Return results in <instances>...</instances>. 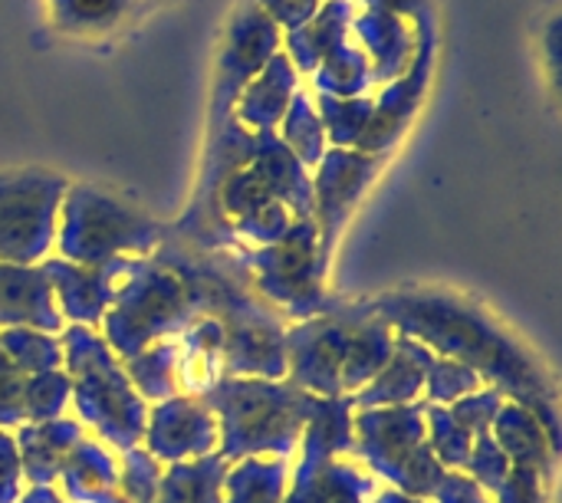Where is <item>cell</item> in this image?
<instances>
[{"label": "cell", "instance_id": "1", "mask_svg": "<svg viewBox=\"0 0 562 503\" xmlns=\"http://www.w3.org/2000/svg\"><path fill=\"white\" fill-rule=\"evenodd\" d=\"M369 310L408 333H418L425 343L441 353L461 356L468 369H484L501 389L527 402L550 428L557 445V415H553V385L543 379L540 366L504 333L484 310L468 306L448 293H392L369 303Z\"/></svg>", "mask_w": 562, "mask_h": 503}, {"label": "cell", "instance_id": "2", "mask_svg": "<svg viewBox=\"0 0 562 503\" xmlns=\"http://www.w3.org/2000/svg\"><path fill=\"white\" fill-rule=\"evenodd\" d=\"M56 244L63 260L102 267L122 254H155L165 244V231L115 194L92 185H76L63 198Z\"/></svg>", "mask_w": 562, "mask_h": 503}, {"label": "cell", "instance_id": "3", "mask_svg": "<svg viewBox=\"0 0 562 503\" xmlns=\"http://www.w3.org/2000/svg\"><path fill=\"white\" fill-rule=\"evenodd\" d=\"M204 405L221 409L224 455H254V451H280L286 455L300 438L303 422L319 405L286 385L263 382H217L207 389Z\"/></svg>", "mask_w": 562, "mask_h": 503}, {"label": "cell", "instance_id": "4", "mask_svg": "<svg viewBox=\"0 0 562 503\" xmlns=\"http://www.w3.org/2000/svg\"><path fill=\"white\" fill-rule=\"evenodd\" d=\"M115 267L125 280L112 287L109 339L122 349V356H132L148 339L161 336L165 329H175L194 306L181 277L165 270L155 257H119Z\"/></svg>", "mask_w": 562, "mask_h": 503}, {"label": "cell", "instance_id": "5", "mask_svg": "<svg viewBox=\"0 0 562 503\" xmlns=\"http://www.w3.org/2000/svg\"><path fill=\"white\" fill-rule=\"evenodd\" d=\"M69 181L46 168L0 171V264L36 267L56 244Z\"/></svg>", "mask_w": 562, "mask_h": 503}, {"label": "cell", "instance_id": "6", "mask_svg": "<svg viewBox=\"0 0 562 503\" xmlns=\"http://www.w3.org/2000/svg\"><path fill=\"white\" fill-rule=\"evenodd\" d=\"M240 264L254 273L257 287L286 303L296 316L326 310L319 280L326 264L319 260V231L313 217H296L290 231L270 247H237Z\"/></svg>", "mask_w": 562, "mask_h": 503}, {"label": "cell", "instance_id": "7", "mask_svg": "<svg viewBox=\"0 0 562 503\" xmlns=\"http://www.w3.org/2000/svg\"><path fill=\"white\" fill-rule=\"evenodd\" d=\"M283 30L254 3L240 0L227 20L224 43L217 53V79H214V105H211V128L231 119L237 96L244 86L280 53Z\"/></svg>", "mask_w": 562, "mask_h": 503}, {"label": "cell", "instance_id": "8", "mask_svg": "<svg viewBox=\"0 0 562 503\" xmlns=\"http://www.w3.org/2000/svg\"><path fill=\"white\" fill-rule=\"evenodd\" d=\"M385 158L366 155L359 148H329L313 178V221L319 231V260L329 267V254L356 211L366 188L379 178Z\"/></svg>", "mask_w": 562, "mask_h": 503}, {"label": "cell", "instance_id": "9", "mask_svg": "<svg viewBox=\"0 0 562 503\" xmlns=\"http://www.w3.org/2000/svg\"><path fill=\"white\" fill-rule=\"evenodd\" d=\"M431 69H435V26H425V30H418V49H415V59L408 63V69L398 79L385 82L379 99L372 102L369 128H366L362 142L356 145L359 152L385 158L398 145V138L408 132L415 112L422 109V99L431 86Z\"/></svg>", "mask_w": 562, "mask_h": 503}, {"label": "cell", "instance_id": "10", "mask_svg": "<svg viewBox=\"0 0 562 503\" xmlns=\"http://www.w3.org/2000/svg\"><path fill=\"white\" fill-rule=\"evenodd\" d=\"M352 40L366 53L375 86L398 79L418 49V30L408 20L385 10H356Z\"/></svg>", "mask_w": 562, "mask_h": 503}, {"label": "cell", "instance_id": "11", "mask_svg": "<svg viewBox=\"0 0 562 503\" xmlns=\"http://www.w3.org/2000/svg\"><path fill=\"white\" fill-rule=\"evenodd\" d=\"M270 194L293 214V217H313V178L306 175L303 161L283 145L277 128L254 132V155L247 161Z\"/></svg>", "mask_w": 562, "mask_h": 503}, {"label": "cell", "instance_id": "12", "mask_svg": "<svg viewBox=\"0 0 562 503\" xmlns=\"http://www.w3.org/2000/svg\"><path fill=\"white\" fill-rule=\"evenodd\" d=\"M0 326H36L46 333L63 326L43 267L0 264Z\"/></svg>", "mask_w": 562, "mask_h": 503}, {"label": "cell", "instance_id": "13", "mask_svg": "<svg viewBox=\"0 0 562 503\" xmlns=\"http://www.w3.org/2000/svg\"><path fill=\"white\" fill-rule=\"evenodd\" d=\"M296 89H303L300 82V72L293 69V63L286 59V53L280 49L247 86L244 92L237 96L234 102V119L250 128V132H267L273 128L286 109H290V99L296 96Z\"/></svg>", "mask_w": 562, "mask_h": 503}, {"label": "cell", "instance_id": "14", "mask_svg": "<svg viewBox=\"0 0 562 503\" xmlns=\"http://www.w3.org/2000/svg\"><path fill=\"white\" fill-rule=\"evenodd\" d=\"M214 441H217V425H214L211 412L204 409V402L171 399L151 418L148 445L158 458L178 461L188 455H201Z\"/></svg>", "mask_w": 562, "mask_h": 503}, {"label": "cell", "instance_id": "15", "mask_svg": "<svg viewBox=\"0 0 562 503\" xmlns=\"http://www.w3.org/2000/svg\"><path fill=\"white\" fill-rule=\"evenodd\" d=\"M356 3L352 0H323L319 10L296 30H286L283 33V53L286 59L293 63V69L303 76H313L319 59L336 49L339 43L349 40L352 33V20H356Z\"/></svg>", "mask_w": 562, "mask_h": 503}, {"label": "cell", "instance_id": "16", "mask_svg": "<svg viewBox=\"0 0 562 503\" xmlns=\"http://www.w3.org/2000/svg\"><path fill=\"white\" fill-rule=\"evenodd\" d=\"M43 273L53 293H59L66 316L72 320L95 323L102 310L112 303V283L105 277V267H79L69 260H49L43 264Z\"/></svg>", "mask_w": 562, "mask_h": 503}, {"label": "cell", "instance_id": "17", "mask_svg": "<svg viewBox=\"0 0 562 503\" xmlns=\"http://www.w3.org/2000/svg\"><path fill=\"white\" fill-rule=\"evenodd\" d=\"M23 441V465L33 484H49L59 471H63V458L66 451L82 441V432L76 422H40L36 428H26L20 435Z\"/></svg>", "mask_w": 562, "mask_h": 503}, {"label": "cell", "instance_id": "18", "mask_svg": "<svg viewBox=\"0 0 562 503\" xmlns=\"http://www.w3.org/2000/svg\"><path fill=\"white\" fill-rule=\"evenodd\" d=\"M313 86L319 96H333V99H356V96H369L372 82V69L366 53L356 46L352 33L346 43H339L336 49H329L316 72H313Z\"/></svg>", "mask_w": 562, "mask_h": 503}, {"label": "cell", "instance_id": "19", "mask_svg": "<svg viewBox=\"0 0 562 503\" xmlns=\"http://www.w3.org/2000/svg\"><path fill=\"white\" fill-rule=\"evenodd\" d=\"M431 362H435V359H431L425 349H418L415 343H398V346H395V356L385 362V366H389V372L375 376L372 389H369V392H362V395H356V399H349L346 405L408 402V399L418 392V385L425 382V376H428Z\"/></svg>", "mask_w": 562, "mask_h": 503}, {"label": "cell", "instance_id": "20", "mask_svg": "<svg viewBox=\"0 0 562 503\" xmlns=\"http://www.w3.org/2000/svg\"><path fill=\"white\" fill-rule=\"evenodd\" d=\"M138 0H49V13L56 30L72 36L105 33L122 23Z\"/></svg>", "mask_w": 562, "mask_h": 503}, {"label": "cell", "instance_id": "21", "mask_svg": "<svg viewBox=\"0 0 562 503\" xmlns=\"http://www.w3.org/2000/svg\"><path fill=\"white\" fill-rule=\"evenodd\" d=\"M283 122V145L303 161V168H316L319 158L326 155V132L316 112V102L306 89H296V96L290 99Z\"/></svg>", "mask_w": 562, "mask_h": 503}, {"label": "cell", "instance_id": "22", "mask_svg": "<svg viewBox=\"0 0 562 503\" xmlns=\"http://www.w3.org/2000/svg\"><path fill=\"white\" fill-rule=\"evenodd\" d=\"M372 102H375L372 96H356V99L316 96V112H319L326 142H333V148H356L369 128Z\"/></svg>", "mask_w": 562, "mask_h": 503}, {"label": "cell", "instance_id": "23", "mask_svg": "<svg viewBox=\"0 0 562 503\" xmlns=\"http://www.w3.org/2000/svg\"><path fill=\"white\" fill-rule=\"evenodd\" d=\"M224 468H227L224 458L171 468L161 488V503H221L217 491L224 481Z\"/></svg>", "mask_w": 562, "mask_h": 503}, {"label": "cell", "instance_id": "24", "mask_svg": "<svg viewBox=\"0 0 562 503\" xmlns=\"http://www.w3.org/2000/svg\"><path fill=\"white\" fill-rule=\"evenodd\" d=\"M501 441L507 448V455L517 461V468L527 471H550L543 465V438H540V425L533 412H520V409H507L501 418Z\"/></svg>", "mask_w": 562, "mask_h": 503}, {"label": "cell", "instance_id": "25", "mask_svg": "<svg viewBox=\"0 0 562 503\" xmlns=\"http://www.w3.org/2000/svg\"><path fill=\"white\" fill-rule=\"evenodd\" d=\"M0 349L16 369H30L36 376L53 372L63 359V343H56L53 336H40L33 329H3Z\"/></svg>", "mask_w": 562, "mask_h": 503}, {"label": "cell", "instance_id": "26", "mask_svg": "<svg viewBox=\"0 0 562 503\" xmlns=\"http://www.w3.org/2000/svg\"><path fill=\"white\" fill-rule=\"evenodd\" d=\"M69 399V379L59 372H40L26 382V415L33 422H53Z\"/></svg>", "mask_w": 562, "mask_h": 503}, {"label": "cell", "instance_id": "27", "mask_svg": "<svg viewBox=\"0 0 562 503\" xmlns=\"http://www.w3.org/2000/svg\"><path fill=\"white\" fill-rule=\"evenodd\" d=\"M26 418V379L0 349V425L13 428Z\"/></svg>", "mask_w": 562, "mask_h": 503}, {"label": "cell", "instance_id": "28", "mask_svg": "<svg viewBox=\"0 0 562 503\" xmlns=\"http://www.w3.org/2000/svg\"><path fill=\"white\" fill-rule=\"evenodd\" d=\"M428 385H431V395L435 399H454V395H461V392H471V389H477V372L474 369H468L464 362H451V359H441V362H431V369H428Z\"/></svg>", "mask_w": 562, "mask_h": 503}, {"label": "cell", "instance_id": "29", "mask_svg": "<svg viewBox=\"0 0 562 503\" xmlns=\"http://www.w3.org/2000/svg\"><path fill=\"white\" fill-rule=\"evenodd\" d=\"M280 481H283V465H244L234 478L237 488L250 491V501L240 503H277Z\"/></svg>", "mask_w": 562, "mask_h": 503}, {"label": "cell", "instance_id": "30", "mask_svg": "<svg viewBox=\"0 0 562 503\" xmlns=\"http://www.w3.org/2000/svg\"><path fill=\"white\" fill-rule=\"evenodd\" d=\"M359 10H385L408 20L415 30L435 26V0H352Z\"/></svg>", "mask_w": 562, "mask_h": 503}, {"label": "cell", "instance_id": "31", "mask_svg": "<svg viewBox=\"0 0 562 503\" xmlns=\"http://www.w3.org/2000/svg\"><path fill=\"white\" fill-rule=\"evenodd\" d=\"M283 33L286 30H296V26H303L316 10H319V3L323 0H254Z\"/></svg>", "mask_w": 562, "mask_h": 503}, {"label": "cell", "instance_id": "32", "mask_svg": "<svg viewBox=\"0 0 562 503\" xmlns=\"http://www.w3.org/2000/svg\"><path fill=\"white\" fill-rule=\"evenodd\" d=\"M504 503H540V478H537V471L517 468L504 481Z\"/></svg>", "mask_w": 562, "mask_h": 503}, {"label": "cell", "instance_id": "33", "mask_svg": "<svg viewBox=\"0 0 562 503\" xmlns=\"http://www.w3.org/2000/svg\"><path fill=\"white\" fill-rule=\"evenodd\" d=\"M16 478H20L16 448L7 435H0V503L16 501Z\"/></svg>", "mask_w": 562, "mask_h": 503}, {"label": "cell", "instance_id": "34", "mask_svg": "<svg viewBox=\"0 0 562 503\" xmlns=\"http://www.w3.org/2000/svg\"><path fill=\"white\" fill-rule=\"evenodd\" d=\"M23 503H59L56 498H53V491H46V488H33L30 491V498Z\"/></svg>", "mask_w": 562, "mask_h": 503}]
</instances>
